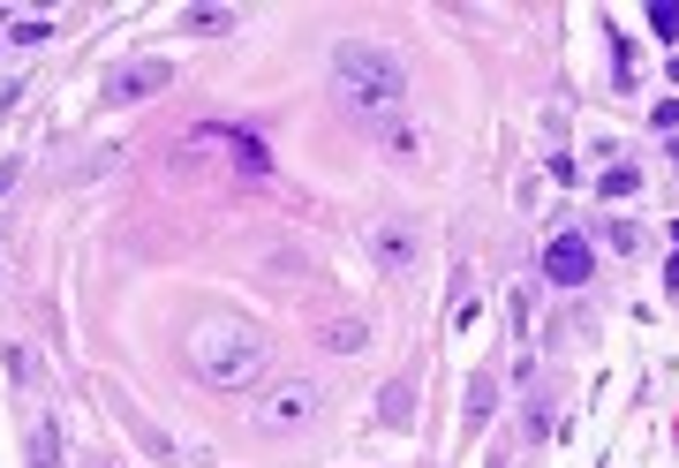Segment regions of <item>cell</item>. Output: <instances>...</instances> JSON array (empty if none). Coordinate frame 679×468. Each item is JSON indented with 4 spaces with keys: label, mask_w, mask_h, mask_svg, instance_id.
Segmentation results:
<instances>
[{
    "label": "cell",
    "mask_w": 679,
    "mask_h": 468,
    "mask_svg": "<svg viewBox=\"0 0 679 468\" xmlns=\"http://www.w3.org/2000/svg\"><path fill=\"white\" fill-rule=\"evenodd\" d=\"M333 99H340L347 122L393 129L400 106H408V76H400V61H393L385 46H340L333 53Z\"/></svg>",
    "instance_id": "cell-1"
},
{
    "label": "cell",
    "mask_w": 679,
    "mask_h": 468,
    "mask_svg": "<svg viewBox=\"0 0 679 468\" xmlns=\"http://www.w3.org/2000/svg\"><path fill=\"white\" fill-rule=\"evenodd\" d=\"M265 363H272V340H265L257 325H242V317H204V325L189 332V370H196L204 385H219V393L257 385Z\"/></svg>",
    "instance_id": "cell-2"
},
{
    "label": "cell",
    "mask_w": 679,
    "mask_h": 468,
    "mask_svg": "<svg viewBox=\"0 0 679 468\" xmlns=\"http://www.w3.org/2000/svg\"><path fill=\"white\" fill-rule=\"evenodd\" d=\"M325 416V385H310V378H280L265 401H257V423L265 431H303V423H318Z\"/></svg>",
    "instance_id": "cell-3"
},
{
    "label": "cell",
    "mask_w": 679,
    "mask_h": 468,
    "mask_svg": "<svg viewBox=\"0 0 679 468\" xmlns=\"http://www.w3.org/2000/svg\"><path fill=\"white\" fill-rule=\"evenodd\" d=\"M167 84H174V61L144 53V61H121V68L99 84V99H106V106H137V99H159Z\"/></svg>",
    "instance_id": "cell-4"
},
{
    "label": "cell",
    "mask_w": 679,
    "mask_h": 468,
    "mask_svg": "<svg viewBox=\"0 0 679 468\" xmlns=\"http://www.w3.org/2000/svg\"><path fill=\"white\" fill-rule=\"evenodd\" d=\"M196 152H212V159H234L242 174H272V159H265V144L257 137H242V129H196Z\"/></svg>",
    "instance_id": "cell-5"
},
{
    "label": "cell",
    "mask_w": 679,
    "mask_h": 468,
    "mask_svg": "<svg viewBox=\"0 0 679 468\" xmlns=\"http://www.w3.org/2000/svg\"><path fill=\"white\" fill-rule=\"evenodd\" d=\"M589 265H597V257H589V242H581V235H559V242L543 250L551 288H581V280H589Z\"/></svg>",
    "instance_id": "cell-6"
},
{
    "label": "cell",
    "mask_w": 679,
    "mask_h": 468,
    "mask_svg": "<svg viewBox=\"0 0 679 468\" xmlns=\"http://www.w3.org/2000/svg\"><path fill=\"white\" fill-rule=\"evenodd\" d=\"M370 257H377L385 273H408V265H415V242H408L400 227H370Z\"/></svg>",
    "instance_id": "cell-7"
},
{
    "label": "cell",
    "mask_w": 679,
    "mask_h": 468,
    "mask_svg": "<svg viewBox=\"0 0 679 468\" xmlns=\"http://www.w3.org/2000/svg\"><path fill=\"white\" fill-rule=\"evenodd\" d=\"M377 423L408 431V423H415V393H408V385H385V393H377Z\"/></svg>",
    "instance_id": "cell-8"
},
{
    "label": "cell",
    "mask_w": 679,
    "mask_h": 468,
    "mask_svg": "<svg viewBox=\"0 0 679 468\" xmlns=\"http://www.w3.org/2000/svg\"><path fill=\"white\" fill-rule=\"evenodd\" d=\"M362 340H370V325H362V317H340V325H325V347H333V355H355Z\"/></svg>",
    "instance_id": "cell-9"
},
{
    "label": "cell",
    "mask_w": 679,
    "mask_h": 468,
    "mask_svg": "<svg viewBox=\"0 0 679 468\" xmlns=\"http://www.w3.org/2000/svg\"><path fill=\"white\" fill-rule=\"evenodd\" d=\"M30 468H61V439H53V423L30 431Z\"/></svg>",
    "instance_id": "cell-10"
},
{
    "label": "cell",
    "mask_w": 679,
    "mask_h": 468,
    "mask_svg": "<svg viewBox=\"0 0 679 468\" xmlns=\"http://www.w3.org/2000/svg\"><path fill=\"white\" fill-rule=\"evenodd\" d=\"M189 30H234L227 8H189Z\"/></svg>",
    "instance_id": "cell-11"
},
{
    "label": "cell",
    "mask_w": 679,
    "mask_h": 468,
    "mask_svg": "<svg viewBox=\"0 0 679 468\" xmlns=\"http://www.w3.org/2000/svg\"><path fill=\"white\" fill-rule=\"evenodd\" d=\"M491 401H499V385H491V378H476V385H469V416L484 423V416H491Z\"/></svg>",
    "instance_id": "cell-12"
},
{
    "label": "cell",
    "mask_w": 679,
    "mask_h": 468,
    "mask_svg": "<svg viewBox=\"0 0 679 468\" xmlns=\"http://www.w3.org/2000/svg\"><path fill=\"white\" fill-rule=\"evenodd\" d=\"M635 181H642V174H635V166H612V174H604V197H627V189H635Z\"/></svg>",
    "instance_id": "cell-13"
},
{
    "label": "cell",
    "mask_w": 679,
    "mask_h": 468,
    "mask_svg": "<svg viewBox=\"0 0 679 468\" xmlns=\"http://www.w3.org/2000/svg\"><path fill=\"white\" fill-rule=\"evenodd\" d=\"M650 23H657V30L672 38V30H679V8H672V0H657V8H650Z\"/></svg>",
    "instance_id": "cell-14"
},
{
    "label": "cell",
    "mask_w": 679,
    "mask_h": 468,
    "mask_svg": "<svg viewBox=\"0 0 679 468\" xmlns=\"http://www.w3.org/2000/svg\"><path fill=\"white\" fill-rule=\"evenodd\" d=\"M665 280H672V288H679V257H672V265H665Z\"/></svg>",
    "instance_id": "cell-15"
}]
</instances>
